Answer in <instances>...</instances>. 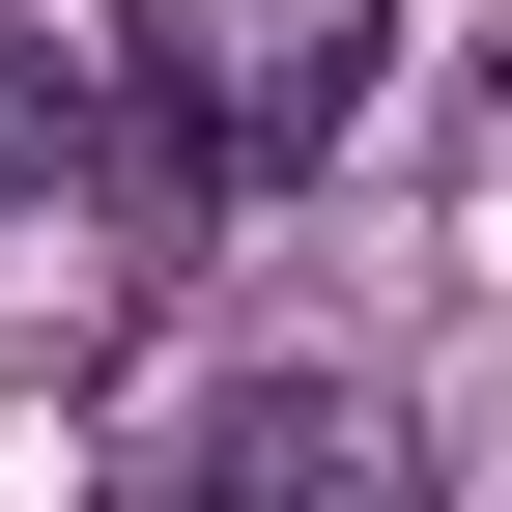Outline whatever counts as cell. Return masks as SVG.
<instances>
[{"instance_id":"1","label":"cell","mask_w":512,"mask_h":512,"mask_svg":"<svg viewBox=\"0 0 512 512\" xmlns=\"http://www.w3.org/2000/svg\"><path fill=\"white\" fill-rule=\"evenodd\" d=\"M200 512H427V427L370 399V370H256L200 427Z\"/></svg>"},{"instance_id":"2","label":"cell","mask_w":512,"mask_h":512,"mask_svg":"<svg viewBox=\"0 0 512 512\" xmlns=\"http://www.w3.org/2000/svg\"><path fill=\"white\" fill-rule=\"evenodd\" d=\"M86 171V29H0V228Z\"/></svg>"}]
</instances>
